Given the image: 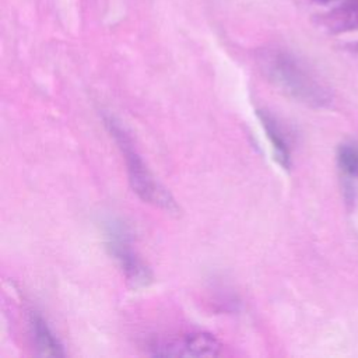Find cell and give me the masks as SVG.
Returning <instances> with one entry per match:
<instances>
[{"label":"cell","mask_w":358,"mask_h":358,"mask_svg":"<svg viewBox=\"0 0 358 358\" xmlns=\"http://www.w3.org/2000/svg\"><path fill=\"white\" fill-rule=\"evenodd\" d=\"M106 126L109 129V133L116 140L127 165V173H129V182L131 185L133 192L144 201L159 207L161 210L176 214L179 211L173 197L166 192L165 187H162L155 178L151 175V172L144 165L141 157L133 147V143L130 137L124 133L122 127H119L112 119H106Z\"/></svg>","instance_id":"obj_1"},{"label":"cell","mask_w":358,"mask_h":358,"mask_svg":"<svg viewBox=\"0 0 358 358\" xmlns=\"http://www.w3.org/2000/svg\"><path fill=\"white\" fill-rule=\"evenodd\" d=\"M106 239L108 249L119 262L122 270H124L127 280L134 285L147 284L151 278L150 271L131 250L129 234L126 229L119 224H110L106 229Z\"/></svg>","instance_id":"obj_2"},{"label":"cell","mask_w":358,"mask_h":358,"mask_svg":"<svg viewBox=\"0 0 358 358\" xmlns=\"http://www.w3.org/2000/svg\"><path fill=\"white\" fill-rule=\"evenodd\" d=\"M155 355L168 357H215L221 344L208 333H190L169 340H162L154 347Z\"/></svg>","instance_id":"obj_3"},{"label":"cell","mask_w":358,"mask_h":358,"mask_svg":"<svg viewBox=\"0 0 358 358\" xmlns=\"http://www.w3.org/2000/svg\"><path fill=\"white\" fill-rule=\"evenodd\" d=\"M268 73L278 87L302 102L317 103L323 99L316 85L288 63L275 62L268 67Z\"/></svg>","instance_id":"obj_4"},{"label":"cell","mask_w":358,"mask_h":358,"mask_svg":"<svg viewBox=\"0 0 358 358\" xmlns=\"http://www.w3.org/2000/svg\"><path fill=\"white\" fill-rule=\"evenodd\" d=\"M257 115L262 122V126L264 127V130L267 133V137L271 141L277 162L281 166H284L285 169H288L289 168V150H288L287 141L284 138V134H282L280 126L277 124V120L266 110H257Z\"/></svg>","instance_id":"obj_5"},{"label":"cell","mask_w":358,"mask_h":358,"mask_svg":"<svg viewBox=\"0 0 358 358\" xmlns=\"http://www.w3.org/2000/svg\"><path fill=\"white\" fill-rule=\"evenodd\" d=\"M29 323L32 327V333H34L39 354L45 357H62L63 355L62 345L50 331L43 317L39 316L38 313H32Z\"/></svg>","instance_id":"obj_6"},{"label":"cell","mask_w":358,"mask_h":358,"mask_svg":"<svg viewBox=\"0 0 358 358\" xmlns=\"http://www.w3.org/2000/svg\"><path fill=\"white\" fill-rule=\"evenodd\" d=\"M338 162L343 171L358 176V145H343L338 150Z\"/></svg>","instance_id":"obj_7"},{"label":"cell","mask_w":358,"mask_h":358,"mask_svg":"<svg viewBox=\"0 0 358 358\" xmlns=\"http://www.w3.org/2000/svg\"><path fill=\"white\" fill-rule=\"evenodd\" d=\"M315 1H319V3H326V1H331V0H315Z\"/></svg>","instance_id":"obj_8"}]
</instances>
